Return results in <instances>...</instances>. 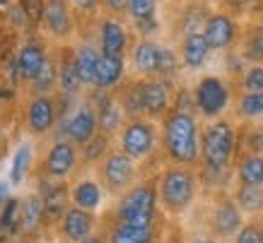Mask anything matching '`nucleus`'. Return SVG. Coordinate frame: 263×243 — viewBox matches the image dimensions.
<instances>
[{
	"label": "nucleus",
	"instance_id": "f257e3e1",
	"mask_svg": "<svg viewBox=\"0 0 263 243\" xmlns=\"http://www.w3.org/2000/svg\"><path fill=\"white\" fill-rule=\"evenodd\" d=\"M241 154V126L230 118H217L200 133L198 178L208 193L230 190L234 186V164Z\"/></svg>",
	"mask_w": 263,
	"mask_h": 243
},
{
	"label": "nucleus",
	"instance_id": "f03ea898",
	"mask_svg": "<svg viewBox=\"0 0 263 243\" xmlns=\"http://www.w3.org/2000/svg\"><path fill=\"white\" fill-rule=\"evenodd\" d=\"M200 133H203V126H200L196 111L172 106L169 116L160 123V142L164 164L198 169Z\"/></svg>",
	"mask_w": 263,
	"mask_h": 243
},
{
	"label": "nucleus",
	"instance_id": "7ed1b4c3",
	"mask_svg": "<svg viewBox=\"0 0 263 243\" xmlns=\"http://www.w3.org/2000/svg\"><path fill=\"white\" fill-rule=\"evenodd\" d=\"M198 169L179 164H164L157 171V197L167 219H179L191 210L200 193Z\"/></svg>",
	"mask_w": 263,
	"mask_h": 243
},
{
	"label": "nucleus",
	"instance_id": "20e7f679",
	"mask_svg": "<svg viewBox=\"0 0 263 243\" xmlns=\"http://www.w3.org/2000/svg\"><path fill=\"white\" fill-rule=\"evenodd\" d=\"M109 217L130 227H155L164 217L157 197V176L138 180L128 193L116 197L114 207L109 210Z\"/></svg>",
	"mask_w": 263,
	"mask_h": 243
},
{
	"label": "nucleus",
	"instance_id": "39448f33",
	"mask_svg": "<svg viewBox=\"0 0 263 243\" xmlns=\"http://www.w3.org/2000/svg\"><path fill=\"white\" fill-rule=\"evenodd\" d=\"M116 147L128 154L136 164H140L143 178H147V166L160 164L162 157V142H160V126L150 118H130L126 126L116 135Z\"/></svg>",
	"mask_w": 263,
	"mask_h": 243
},
{
	"label": "nucleus",
	"instance_id": "423d86ee",
	"mask_svg": "<svg viewBox=\"0 0 263 243\" xmlns=\"http://www.w3.org/2000/svg\"><path fill=\"white\" fill-rule=\"evenodd\" d=\"M95 176L99 178V183L104 186L106 195L111 197H121L123 193L136 186L138 180H143V171H140V164H136L133 159L123 154L119 147H114L104 161L95 169Z\"/></svg>",
	"mask_w": 263,
	"mask_h": 243
},
{
	"label": "nucleus",
	"instance_id": "0eeeda50",
	"mask_svg": "<svg viewBox=\"0 0 263 243\" xmlns=\"http://www.w3.org/2000/svg\"><path fill=\"white\" fill-rule=\"evenodd\" d=\"M191 94H193V104H196V113L205 123L224 118V113H227L232 104V87L220 75H203V77H198V82L191 87Z\"/></svg>",
	"mask_w": 263,
	"mask_h": 243
},
{
	"label": "nucleus",
	"instance_id": "6e6552de",
	"mask_svg": "<svg viewBox=\"0 0 263 243\" xmlns=\"http://www.w3.org/2000/svg\"><path fill=\"white\" fill-rule=\"evenodd\" d=\"M210 195L213 200H210V210H208V234L215 236L220 243L234 241V236L247 224L244 212L232 197V190H217Z\"/></svg>",
	"mask_w": 263,
	"mask_h": 243
},
{
	"label": "nucleus",
	"instance_id": "1a4fd4ad",
	"mask_svg": "<svg viewBox=\"0 0 263 243\" xmlns=\"http://www.w3.org/2000/svg\"><path fill=\"white\" fill-rule=\"evenodd\" d=\"M78 169H80V147H75L68 137H56L48 145L36 176L53 180H68Z\"/></svg>",
	"mask_w": 263,
	"mask_h": 243
},
{
	"label": "nucleus",
	"instance_id": "9d476101",
	"mask_svg": "<svg viewBox=\"0 0 263 243\" xmlns=\"http://www.w3.org/2000/svg\"><path fill=\"white\" fill-rule=\"evenodd\" d=\"M61 111L51 94H32L24 106V130L34 137H44L56 128Z\"/></svg>",
	"mask_w": 263,
	"mask_h": 243
},
{
	"label": "nucleus",
	"instance_id": "9b49d317",
	"mask_svg": "<svg viewBox=\"0 0 263 243\" xmlns=\"http://www.w3.org/2000/svg\"><path fill=\"white\" fill-rule=\"evenodd\" d=\"M140 94H143V116L155 123H162L174 106L176 87L157 77H140Z\"/></svg>",
	"mask_w": 263,
	"mask_h": 243
},
{
	"label": "nucleus",
	"instance_id": "f8f14e48",
	"mask_svg": "<svg viewBox=\"0 0 263 243\" xmlns=\"http://www.w3.org/2000/svg\"><path fill=\"white\" fill-rule=\"evenodd\" d=\"M36 195L44 202L46 212V227H58L63 214L70 210V183L68 180H53L36 176Z\"/></svg>",
	"mask_w": 263,
	"mask_h": 243
},
{
	"label": "nucleus",
	"instance_id": "ddd939ff",
	"mask_svg": "<svg viewBox=\"0 0 263 243\" xmlns=\"http://www.w3.org/2000/svg\"><path fill=\"white\" fill-rule=\"evenodd\" d=\"M99 135V123H97V111L89 99L80 102L68 113L63 120V130L58 137H68L75 147H85L92 137Z\"/></svg>",
	"mask_w": 263,
	"mask_h": 243
},
{
	"label": "nucleus",
	"instance_id": "4468645a",
	"mask_svg": "<svg viewBox=\"0 0 263 243\" xmlns=\"http://www.w3.org/2000/svg\"><path fill=\"white\" fill-rule=\"evenodd\" d=\"M48 58H51V55H48V51L39 41H27V44H22V46L17 48L12 63H10L12 82H29V85H32L34 79L41 75V70L46 68Z\"/></svg>",
	"mask_w": 263,
	"mask_h": 243
},
{
	"label": "nucleus",
	"instance_id": "2eb2a0df",
	"mask_svg": "<svg viewBox=\"0 0 263 243\" xmlns=\"http://www.w3.org/2000/svg\"><path fill=\"white\" fill-rule=\"evenodd\" d=\"M203 36H205L210 51H232L241 39V27L237 17L220 10V12H210L205 27H203Z\"/></svg>",
	"mask_w": 263,
	"mask_h": 243
},
{
	"label": "nucleus",
	"instance_id": "dca6fc26",
	"mask_svg": "<svg viewBox=\"0 0 263 243\" xmlns=\"http://www.w3.org/2000/svg\"><path fill=\"white\" fill-rule=\"evenodd\" d=\"M164 224H167V217H162L155 227H130L106 214L102 219V231L106 236V243H157L164 234Z\"/></svg>",
	"mask_w": 263,
	"mask_h": 243
},
{
	"label": "nucleus",
	"instance_id": "f3484780",
	"mask_svg": "<svg viewBox=\"0 0 263 243\" xmlns=\"http://www.w3.org/2000/svg\"><path fill=\"white\" fill-rule=\"evenodd\" d=\"M97 227H99V214H95V212H85L80 210V207H72L63 214V219L58 221V238H63V243H82L87 241V238H92L95 234H99L97 231Z\"/></svg>",
	"mask_w": 263,
	"mask_h": 243
},
{
	"label": "nucleus",
	"instance_id": "a211bd4d",
	"mask_svg": "<svg viewBox=\"0 0 263 243\" xmlns=\"http://www.w3.org/2000/svg\"><path fill=\"white\" fill-rule=\"evenodd\" d=\"M46 227V212H44V202L41 197L34 193H27L20 197V214H17V236L22 241H36L39 234Z\"/></svg>",
	"mask_w": 263,
	"mask_h": 243
},
{
	"label": "nucleus",
	"instance_id": "6ab92c4d",
	"mask_svg": "<svg viewBox=\"0 0 263 243\" xmlns=\"http://www.w3.org/2000/svg\"><path fill=\"white\" fill-rule=\"evenodd\" d=\"M89 102L97 111V123H99V133L109 135V137H116L121 133V128L126 126V113L121 109L119 99L114 92H97L89 96Z\"/></svg>",
	"mask_w": 263,
	"mask_h": 243
},
{
	"label": "nucleus",
	"instance_id": "aec40b11",
	"mask_svg": "<svg viewBox=\"0 0 263 243\" xmlns=\"http://www.w3.org/2000/svg\"><path fill=\"white\" fill-rule=\"evenodd\" d=\"M104 200H106V190L99 183L97 176H80L70 183V202L72 207H80L85 212H99L104 207Z\"/></svg>",
	"mask_w": 263,
	"mask_h": 243
},
{
	"label": "nucleus",
	"instance_id": "412c9836",
	"mask_svg": "<svg viewBox=\"0 0 263 243\" xmlns=\"http://www.w3.org/2000/svg\"><path fill=\"white\" fill-rule=\"evenodd\" d=\"M128 48H133V39L121 19L114 17H104L99 22V51L104 55H119L126 58Z\"/></svg>",
	"mask_w": 263,
	"mask_h": 243
},
{
	"label": "nucleus",
	"instance_id": "4be33fe9",
	"mask_svg": "<svg viewBox=\"0 0 263 243\" xmlns=\"http://www.w3.org/2000/svg\"><path fill=\"white\" fill-rule=\"evenodd\" d=\"M44 29H46L53 39H70L75 32V19H72V10H70V0H46V8H44Z\"/></svg>",
	"mask_w": 263,
	"mask_h": 243
},
{
	"label": "nucleus",
	"instance_id": "5701e85b",
	"mask_svg": "<svg viewBox=\"0 0 263 243\" xmlns=\"http://www.w3.org/2000/svg\"><path fill=\"white\" fill-rule=\"evenodd\" d=\"M126 79V58L119 55H104L97 63L95 72V89L97 92H116Z\"/></svg>",
	"mask_w": 263,
	"mask_h": 243
},
{
	"label": "nucleus",
	"instance_id": "b1692460",
	"mask_svg": "<svg viewBox=\"0 0 263 243\" xmlns=\"http://www.w3.org/2000/svg\"><path fill=\"white\" fill-rule=\"evenodd\" d=\"M160 55L162 46L152 39H140L130 48V65L133 72L140 77H157V68H160Z\"/></svg>",
	"mask_w": 263,
	"mask_h": 243
},
{
	"label": "nucleus",
	"instance_id": "393cba45",
	"mask_svg": "<svg viewBox=\"0 0 263 243\" xmlns=\"http://www.w3.org/2000/svg\"><path fill=\"white\" fill-rule=\"evenodd\" d=\"M208 55H210V46H208L203 32L189 34V36L181 39L179 58H181V65L186 70H200V68L208 63Z\"/></svg>",
	"mask_w": 263,
	"mask_h": 243
},
{
	"label": "nucleus",
	"instance_id": "a878e982",
	"mask_svg": "<svg viewBox=\"0 0 263 243\" xmlns=\"http://www.w3.org/2000/svg\"><path fill=\"white\" fill-rule=\"evenodd\" d=\"M234 186H263V154L241 149L234 164Z\"/></svg>",
	"mask_w": 263,
	"mask_h": 243
},
{
	"label": "nucleus",
	"instance_id": "bb28decb",
	"mask_svg": "<svg viewBox=\"0 0 263 243\" xmlns=\"http://www.w3.org/2000/svg\"><path fill=\"white\" fill-rule=\"evenodd\" d=\"M239 53L249 65H263V22H249L241 27Z\"/></svg>",
	"mask_w": 263,
	"mask_h": 243
},
{
	"label": "nucleus",
	"instance_id": "cd10ccee",
	"mask_svg": "<svg viewBox=\"0 0 263 243\" xmlns=\"http://www.w3.org/2000/svg\"><path fill=\"white\" fill-rule=\"evenodd\" d=\"M63 58H58V92L61 96H78V92L82 89V82L78 77V70H75V51L70 48H63Z\"/></svg>",
	"mask_w": 263,
	"mask_h": 243
},
{
	"label": "nucleus",
	"instance_id": "c85d7f7f",
	"mask_svg": "<svg viewBox=\"0 0 263 243\" xmlns=\"http://www.w3.org/2000/svg\"><path fill=\"white\" fill-rule=\"evenodd\" d=\"M116 99H119L121 109L126 113V118H145L143 116V94H140V77H133V79H123V85L114 92Z\"/></svg>",
	"mask_w": 263,
	"mask_h": 243
},
{
	"label": "nucleus",
	"instance_id": "c756f323",
	"mask_svg": "<svg viewBox=\"0 0 263 243\" xmlns=\"http://www.w3.org/2000/svg\"><path fill=\"white\" fill-rule=\"evenodd\" d=\"M208 17H210V12H208L205 3H203V0H191V3L181 10L179 22H176V29L181 32V39H183V36H189V34L203 32Z\"/></svg>",
	"mask_w": 263,
	"mask_h": 243
},
{
	"label": "nucleus",
	"instance_id": "7c9ffc66",
	"mask_svg": "<svg viewBox=\"0 0 263 243\" xmlns=\"http://www.w3.org/2000/svg\"><path fill=\"white\" fill-rule=\"evenodd\" d=\"M239 126H254L263 120V92H241L234 104Z\"/></svg>",
	"mask_w": 263,
	"mask_h": 243
},
{
	"label": "nucleus",
	"instance_id": "2f4dec72",
	"mask_svg": "<svg viewBox=\"0 0 263 243\" xmlns=\"http://www.w3.org/2000/svg\"><path fill=\"white\" fill-rule=\"evenodd\" d=\"M232 197L237 200L244 217L258 219L263 214V186H234Z\"/></svg>",
	"mask_w": 263,
	"mask_h": 243
},
{
	"label": "nucleus",
	"instance_id": "473e14b6",
	"mask_svg": "<svg viewBox=\"0 0 263 243\" xmlns=\"http://www.w3.org/2000/svg\"><path fill=\"white\" fill-rule=\"evenodd\" d=\"M99 58H102V51L95 48L92 44H82L80 48H75V70H78V77H80L82 87L95 85V72H97Z\"/></svg>",
	"mask_w": 263,
	"mask_h": 243
},
{
	"label": "nucleus",
	"instance_id": "72a5a7b5",
	"mask_svg": "<svg viewBox=\"0 0 263 243\" xmlns=\"http://www.w3.org/2000/svg\"><path fill=\"white\" fill-rule=\"evenodd\" d=\"M111 149H114V137L99 133L85 147H80V169H97Z\"/></svg>",
	"mask_w": 263,
	"mask_h": 243
},
{
	"label": "nucleus",
	"instance_id": "f704fd0d",
	"mask_svg": "<svg viewBox=\"0 0 263 243\" xmlns=\"http://www.w3.org/2000/svg\"><path fill=\"white\" fill-rule=\"evenodd\" d=\"M32 161H34V147L32 142L22 140L17 145L15 154H12V164H10V183L12 186H22L29 171H32Z\"/></svg>",
	"mask_w": 263,
	"mask_h": 243
},
{
	"label": "nucleus",
	"instance_id": "c9c22d12",
	"mask_svg": "<svg viewBox=\"0 0 263 243\" xmlns=\"http://www.w3.org/2000/svg\"><path fill=\"white\" fill-rule=\"evenodd\" d=\"M179 65H181V58L176 55V51H172L169 46H162V55H160V68H157V79L167 82L172 87L176 85V77H179Z\"/></svg>",
	"mask_w": 263,
	"mask_h": 243
},
{
	"label": "nucleus",
	"instance_id": "e433bc0d",
	"mask_svg": "<svg viewBox=\"0 0 263 243\" xmlns=\"http://www.w3.org/2000/svg\"><path fill=\"white\" fill-rule=\"evenodd\" d=\"M29 87H32L34 94H51L58 87V58H48L46 68L41 70V75Z\"/></svg>",
	"mask_w": 263,
	"mask_h": 243
},
{
	"label": "nucleus",
	"instance_id": "4c0bfd02",
	"mask_svg": "<svg viewBox=\"0 0 263 243\" xmlns=\"http://www.w3.org/2000/svg\"><path fill=\"white\" fill-rule=\"evenodd\" d=\"M241 149L263 154V120L254 126H241Z\"/></svg>",
	"mask_w": 263,
	"mask_h": 243
},
{
	"label": "nucleus",
	"instance_id": "58836bf2",
	"mask_svg": "<svg viewBox=\"0 0 263 243\" xmlns=\"http://www.w3.org/2000/svg\"><path fill=\"white\" fill-rule=\"evenodd\" d=\"M157 3L160 0H130L128 3V15H130L133 22L152 19V17H157Z\"/></svg>",
	"mask_w": 263,
	"mask_h": 243
},
{
	"label": "nucleus",
	"instance_id": "ea45409f",
	"mask_svg": "<svg viewBox=\"0 0 263 243\" xmlns=\"http://www.w3.org/2000/svg\"><path fill=\"white\" fill-rule=\"evenodd\" d=\"M241 92H263V65H249L239 79Z\"/></svg>",
	"mask_w": 263,
	"mask_h": 243
},
{
	"label": "nucleus",
	"instance_id": "a19ab883",
	"mask_svg": "<svg viewBox=\"0 0 263 243\" xmlns=\"http://www.w3.org/2000/svg\"><path fill=\"white\" fill-rule=\"evenodd\" d=\"M232 243H263V229L258 224V219H249L241 231L234 236V241Z\"/></svg>",
	"mask_w": 263,
	"mask_h": 243
},
{
	"label": "nucleus",
	"instance_id": "79ce46f5",
	"mask_svg": "<svg viewBox=\"0 0 263 243\" xmlns=\"http://www.w3.org/2000/svg\"><path fill=\"white\" fill-rule=\"evenodd\" d=\"M17 5L22 8V12L27 15V19H29L32 24H41L46 0H17Z\"/></svg>",
	"mask_w": 263,
	"mask_h": 243
},
{
	"label": "nucleus",
	"instance_id": "37998d69",
	"mask_svg": "<svg viewBox=\"0 0 263 243\" xmlns=\"http://www.w3.org/2000/svg\"><path fill=\"white\" fill-rule=\"evenodd\" d=\"M128 3H130V0H99V8L104 10L106 17L121 19L123 15H128Z\"/></svg>",
	"mask_w": 263,
	"mask_h": 243
},
{
	"label": "nucleus",
	"instance_id": "c03bdc74",
	"mask_svg": "<svg viewBox=\"0 0 263 243\" xmlns=\"http://www.w3.org/2000/svg\"><path fill=\"white\" fill-rule=\"evenodd\" d=\"M244 55L239 53V51H227V58H224V65H227V72H230L232 77H239L247 72V68H244Z\"/></svg>",
	"mask_w": 263,
	"mask_h": 243
},
{
	"label": "nucleus",
	"instance_id": "a18cd8bd",
	"mask_svg": "<svg viewBox=\"0 0 263 243\" xmlns=\"http://www.w3.org/2000/svg\"><path fill=\"white\" fill-rule=\"evenodd\" d=\"M222 5V12L232 17H244L249 15V8H251V0H220Z\"/></svg>",
	"mask_w": 263,
	"mask_h": 243
},
{
	"label": "nucleus",
	"instance_id": "49530a36",
	"mask_svg": "<svg viewBox=\"0 0 263 243\" xmlns=\"http://www.w3.org/2000/svg\"><path fill=\"white\" fill-rule=\"evenodd\" d=\"M133 27H136V32L140 34V39H152L155 34L160 32V19L157 17H152V19H143V22H133Z\"/></svg>",
	"mask_w": 263,
	"mask_h": 243
},
{
	"label": "nucleus",
	"instance_id": "de8ad7c7",
	"mask_svg": "<svg viewBox=\"0 0 263 243\" xmlns=\"http://www.w3.org/2000/svg\"><path fill=\"white\" fill-rule=\"evenodd\" d=\"M12 41H15V34L10 32V24L0 22V55H10V48H5V44L12 46ZM0 60H3V58H0Z\"/></svg>",
	"mask_w": 263,
	"mask_h": 243
},
{
	"label": "nucleus",
	"instance_id": "09e8293b",
	"mask_svg": "<svg viewBox=\"0 0 263 243\" xmlns=\"http://www.w3.org/2000/svg\"><path fill=\"white\" fill-rule=\"evenodd\" d=\"M70 5L78 12H85V15H97V10H102L99 8V0H70Z\"/></svg>",
	"mask_w": 263,
	"mask_h": 243
},
{
	"label": "nucleus",
	"instance_id": "8fccbe9b",
	"mask_svg": "<svg viewBox=\"0 0 263 243\" xmlns=\"http://www.w3.org/2000/svg\"><path fill=\"white\" fill-rule=\"evenodd\" d=\"M10 154V135H8V128H5V120L0 118V161Z\"/></svg>",
	"mask_w": 263,
	"mask_h": 243
},
{
	"label": "nucleus",
	"instance_id": "3c124183",
	"mask_svg": "<svg viewBox=\"0 0 263 243\" xmlns=\"http://www.w3.org/2000/svg\"><path fill=\"white\" fill-rule=\"evenodd\" d=\"M249 15H251V22H261L263 19V0H251Z\"/></svg>",
	"mask_w": 263,
	"mask_h": 243
},
{
	"label": "nucleus",
	"instance_id": "603ef678",
	"mask_svg": "<svg viewBox=\"0 0 263 243\" xmlns=\"http://www.w3.org/2000/svg\"><path fill=\"white\" fill-rule=\"evenodd\" d=\"M10 186H12L10 180H0V212H3V207H5V205H8V200L12 197V195H10Z\"/></svg>",
	"mask_w": 263,
	"mask_h": 243
},
{
	"label": "nucleus",
	"instance_id": "864d4df0",
	"mask_svg": "<svg viewBox=\"0 0 263 243\" xmlns=\"http://www.w3.org/2000/svg\"><path fill=\"white\" fill-rule=\"evenodd\" d=\"M186 243H220L215 238V236H210V234H196V236H191Z\"/></svg>",
	"mask_w": 263,
	"mask_h": 243
},
{
	"label": "nucleus",
	"instance_id": "5fc2aeb1",
	"mask_svg": "<svg viewBox=\"0 0 263 243\" xmlns=\"http://www.w3.org/2000/svg\"><path fill=\"white\" fill-rule=\"evenodd\" d=\"M82 243H106V236H104V231H99V234H95L92 238H87V241Z\"/></svg>",
	"mask_w": 263,
	"mask_h": 243
},
{
	"label": "nucleus",
	"instance_id": "6e6d98bb",
	"mask_svg": "<svg viewBox=\"0 0 263 243\" xmlns=\"http://www.w3.org/2000/svg\"><path fill=\"white\" fill-rule=\"evenodd\" d=\"M10 96H8V92H5V87L0 85V109H5V102H8Z\"/></svg>",
	"mask_w": 263,
	"mask_h": 243
},
{
	"label": "nucleus",
	"instance_id": "4d7b16f0",
	"mask_svg": "<svg viewBox=\"0 0 263 243\" xmlns=\"http://www.w3.org/2000/svg\"><path fill=\"white\" fill-rule=\"evenodd\" d=\"M157 243H174V241H172V238H167V236L162 234V238H160V241H157Z\"/></svg>",
	"mask_w": 263,
	"mask_h": 243
},
{
	"label": "nucleus",
	"instance_id": "13d9d810",
	"mask_svg": "<svg viewBox=\"0 0 263 243\" xmlns=\"http://www.w3.org/2000/svg\"><path fill=\"white\" fill-rule=\"evenodd\" d=\"M0 8H10V0H0Z\"/></svg>",
	"mask_w": 263,
	"mask_h": 243
},
{
	"label": "nucleus",
	"instance_id": "bf43d9fd",
	"mask_svg": "<svg viewBox=\"0 0 263 243\" xmlns=\"http://www.w3.org/2000/svg\"><path fill=\"white\" fill-rule=\"evenodd\" d=\"M258 224H261V229H263V214H261V217H258Z\"/></svg>",
	"mask_w": 263,
	"mask_h": 243
}]
</instances>
